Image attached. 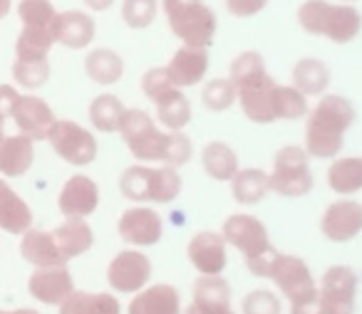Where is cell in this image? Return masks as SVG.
I'll list each match as a JSON object with an SVG mask.
<instances>
[{
  "mask_svg": "<svg viewBox=\"0 0 362 314\" xmlns=\"http://www.w3.org/2000/svg\"><path fill=\"white\" fill-rule=\"evenodd\" d=\"M357 119V109L347 97L325 92L305 114L303 129V149L310 159L332 161L340 156L345 136Z\"/></svg>",
  "mask_w": 362,
  "mask_h": 314,
  "instance_id": "cell-1",
  "label": "cell"
},
{
  "mask_svg": "<svg viewBox=\"0 0 362 314\" xmlns=\"http://www.w3.org/2000/svg\"><path fill=\"white\" fill-rule=\"evenodd\" d=\"M228 80L236 87V104L241 107L243 116L253 124H273L276 111L278 82L271 77L266 65V57L258 50H243L231 60Z\"/></svg>",
  "mask_w": 362,
  "mask_h": 314,
  "instance_id": "cell-2",
  "label": "cell"
},
{
  "mask_svg": "<svg viewBox=\"0 0 362 314\" xmlns=\"http://www.w3.org/2000/svg\"><path fill=\"white\" fill-rule=\"evenodd\" d=\"M296 20L305 35L322 37L332 45H350L362 32L360 8L340 0H303Z\"/></svg>",
  "mask_w": 362,
  "mask_h": 314,
  "instance_id": "cell-3",
  "label": "cell"
},
{
  "mask_svg": "<svg viewBox=\"0 0 362 314\" xmlns=\"http://www.w3.org/2000/svg\"><path fill=\"white\" fill-rule=\"evenodd\" d=\"M248 272L253 277L271 279L278 287V294L288 299L291 307H305L317 297V279L313 277L310 267L298 255H283L271 250L268 255L246 262Z\"/></svg>",
  "mask_w": 362,
  "mask_h": 314,
  "instance_id": "cell-4",
  "label": "cell"
},
{
  "mask_svg": "<svg viewBox=\"0 0 362 314\" xmlns=\"http://www.w3.org/2000/svg\"><path fill=\"white\" fill-rule=\"evenodd\" d=\"M181 188L184 181L179 169L166 164H134L119 176V193L132 203H174L181 195Z\"/></svg>",
  "mask_w": 362,
  "mask_h": 314,
  "instance_id": "cell-5",
  "label": "cell"
},
{
  "mask_svg": "<svg viewBox=\"0 0 362 314\" xmlns=\"http://www.w3.org/2000/svg\"><path fill=\"white\" fill-rule=\"evenodd\" d=\"M139 90L154 104V119L166 131H184L194 116L192 99L169 80L164 67H151L141 75Z\"/></svg>",
  "mask_w": 362,
  "mask_h": 314,
  "instance_id": "cell-6",
  "label": "cell"
},
{
  "mask_svg": "<svg viewBox=\"0 0 362 314\" xmlns=\"http://www.w3.org/2000/svg\"><path fill=\"white\" fill-rule=\"evenodd\" d=\"M171 35L189 47H211L218 30V18L206 0H161Z\"/></svg>",
  "mask_w": 362,
  "mask_h": 314,
  "instance_id": "cell-7",
  "label": "cell"
},
{
  "mask_svg": "<svg viewBox=\"0 0 362 314\" xmlns=\"http://www.w3.org/2000/svg\"><path fill=\"white\" fill-rule=\"evenodd\" d=\"M117 134L122 136L129 154L136 164H164L166 144H169V131L161 129L151 114H146L139 107L124 109Z\"/></svg>",
  "mask_w": 362,
  "mask_h": 314,
  "instance_id": "cell-8",
  "label": "cell"
},
{
  "mask_svg": "<svg viewBox=\"0 0 362 314\" xmlns=\"http://www.w3.org/2000/svg\"><path fill=\"white\" fill-rule=\"evenodd\" d=\"M360 277L347 265H332L317 279V297L305 307H291V314H355Z\"/></svg>",
  "mask_w": 362,
  "mask_h": 314,
  "instance_id": "cell-9",
  "label": "cell"
},
{
  "mask_svg": "<svg viewBox=\"0 0 362 314\" xmlns=\"http://www.w3.org/2000/svg\"><path fill=\"white\" fill-rule=\"evenodd\" d=\"M268 179H271V193H278L283 198L308 195L315 186L308 151L296 144L278 149L273 156V169L268 171Z\"/></svg>",
  "mask_w": 362,
  "mask_h": 314,
  "instance_id": "cell-10",
  "label": "cell"
},
{
  "mask_svg": "<svg viewBox=\"0 0 362 314\" xmlns=\"http://www.w3.org/2000/svg\"><path fill=\"white\" fill-rule=\"evenodd\" d=\"M221 235L228 243V248H236L238 253L243 255V260H256L268 255L273 248L271 235H268V228L261 218L251 213H233L223 220L221 225Z\"/></svg>",
  "mask_w": 362,
  "mask_h": 314,
  "instance_id": "cell-11",
  "label": "cell"
},
{
  "mask_svg": "<svg viewBox=\"0 0 362 314\" xmlns=\"http://www.w3.org/2000/svg\"><path fill=\"white\" fill-rule=\"evenodd\" d=\"M52 151L72 166H90L97 159V139L90 129L72 119H55L47 134Z\"/></svg>",
  "mask_w": 362,
  "mask_h": 314,
  "instance_id": "cell-12",
  "label": "cell"
},
{
  "mask_svg": "<svg viewBox=\"0 0 362 314\" xmlns=\"http://www.w3.org/2000/svg\"><path fill=\"white\" fill-rule=\"evenodd\" d=\"M151 279V260L141 250H122L107 265V284L119 294H136Z\"/></svg>",
  "mask_w": 362,
  "mask_h": 314,
  "instance_id": "cell-13",
  "label": "cell"
},
{
  "mask_svg": "<svg viewBox=\"0 0 362 314\" xmlns=\"http://www.w3.org/2000/svg\"><path fill=\"white\" fill-rule=\"evenodd\" d=\"M117 233L132 248H151L164 238V218L144 203H134L117 220Z\"/></svg>",
  "mask_w": 362,
  "mask_h": 314,
  "instance_id": "cell-14",
  "label": "cell"
},
{
  "mask_svg": "<svg viewBox=\"0 0 362 314\" xmlns=\"http://www.w3.org/2000/svg\"><path fill=\"white\" fill-rule=\"evenodd\" d=\"M320 233L330 243H350L362 233V203L355 198H337L320 215Z\"/></svg>",
  "mask_w": 362,
  "mask_h": 314,
  "instance_id": "cell-15",
  "label": "cell"
},
{
  "mask_svg": "<svg viewBox=\"0 0 362 314\" xmlns=\"http://www.w3.org/2000/svg\"><path fill=\"white\" fill-rule=\"evenodd\" d=\"M231 284L223 274H199L192 287V302L184 314H236L231 307Z\"/></svg>",
  "mask_w": 362,
  "mask_h": 314,
  "instance_id": "cell-16",
  "label": "cell"
},
{
  "mask_svg": "<svg viewBox=\"0 0 362 314\" xmlns=\"http://www.w3.org/2000/svg\"><path fill=\"white\" fill-rule=\"evenodd\" d=\"M187 258L199 274H223L228 267V243L221 233L202 230L189 240Z\"/></svg>",
  "mask_w": 362,
  "mask_h": 314,
  "instance_id": "cell-17",
  "label": "cell"
},
{
  "mask_svg": "<svg viewBox=\"0 0 362 314\" xmlns=\"http://www.w3.org/2000/svg\"><path fill=\"white\" fill-rule=\"evenodd\" d=\"M209 67H211V57H209L206 47L181 45L164 65V70L179 90H192V87H199L206 82Z\"/></svg>",
  "mask_w": 362,
  "mask_h": 314,
  "instance_id": "cell-18",
  "label": "cell"
},
{
  "mask_svg": "<svg viewBox=\"0 0 362 314\" xmlns=\"http://www.w3.org/2000/svg\"><path fill=\"white\" fill-rule=\"evenodd\" d=\"M52 40L67 50H87L95 42L97 23L87 11H62L52 20Z\"/></svg>",
  "mask_w": 362,
  "mask_h": 314,
  "instance_id": "cell-19",
  "label": "cell"
},
{
  "mask_svg": "<svg viewBox=\"0 0 362 314\" xmlns=\"http://www.w3.org/2000/svg\"><path fill=\"white\" fill-rule=\"evenodd\" d=\"M13 121L18 131L33 141H42L50 134V126L55 124V111L42 97L37 95H21L13 109Z\"/></svg>",
  "mask_w": 362,
  "mask_h": 314,
  "instance_id": "cell-20",
  "label": "cell"
},
{
  "mask_svg": "<svg viewBox=\"0 0 362 314\" xmlns=\"http://www.w3.org/2000/svg\"><path fill=\"white\" fill-rule=\"evenodd\" d=\"M28 292L42 304L60 307L72 292H75V279L65 265L55 267H35V272L28 279Z\"/></svg>",
  "mask_w": 362,
  "mask_h": 314,
  "instance_id": "cell-21",
  "label": "cell"
},
{
  "mask_svg": "<svg viewBox=\"0 0 362 314\" xmlns=\"http://www.w3.org/2000/svg\"><path fill=\"white\" fill-rule=\"evenodd\" d=\"M100 205V188L85 174L70 176L57 195V208L65 218H90Z\"/></svg>",
  "mask_w": 362,
  "mask_h": 314,
  "instance_id": "cell-22",
  "label": "cell"
},
{
  "mask_svg": "<svg viewBox=\"0 0 362 314\" xmlns=\"http://www.w3.org/2000/svg\"><path fill=\"white\" fill-rule=\"evenodd\" d=\"M127 314H184L181 292L166 282L146 284L127 304Z\"/></svg>",
  "mask_w": 362,
  "mask_h": 314,
  "instance_id": "cell-23",
  "label": "cell"
},
{
  "mask_svg": "<svg viewBox=\"0 0 362 314\" xmlns=\"http://www.w3.org/2000/svg\"><path fill=\"white\" fill-rule=\"evenodd\" d=\"M330 65L320 57H300L291 72V85L298 92H303L308 99H317V97L325 95L330 90Z\"/></svg>",
  "mask_w": 362,
  "mask_h": 314,
  "instance_id": "cell-24",
  "label": "cell"
},
{
  "mask_svg": "<svg viewBox=\"0 0 362 314\" xmlns=\"http://www.w3.org/2000/svg\"><path fill=\"white\" fill-rule=\"evenodd\" d=\"M21 255L35 267H55V265H67L65 255L57 248V240L47 230L30 228L23 233L21 240Z\"/></svg>",
  "mask_w": 362,
  "mask_h": 314,
  "instance_id": "cell-25",
  "label": "cell"
},
{
  "mask_svg": "<svg viewBox=\"0 0 362 314\" xmlns=\"http://www.w3.org/2000/svg\"><path fill=\"white\" fill-rule=\"evenodd\" d=\"M35 141L28 139L25 134L16 136H3L0 139V174L8 179H18L30 171L33 161H35Z\"/></svg>",
  "mask_w": 362,
  "mask_h": 314,
  "instance_id": "cell-26",
  "label": "cell"
},
{
  "mask_svg": "<svg viewBox=\"0 0 362 314\" xmlns=\"http://www.w3.org/2000/svg\"><path fill=\"white\" fill-rule=\"evenodd\" d=\"M327 186L340 198L362 191V156H335L327 166Z\"/></svg>",
  "mask_w": 362,
  "mask_h": 314,
  "instance_id": "cell-27",
  "label": "cell"
},
{
  "mask_svg": "<svg viewBox=\"0 0 362 314\" xmlns=\"http://www.w3.org/2000/svg\"><path fill=\"white\" fill-rule=\"evenodd\" d=\"M85 75L90 77L95 85L112 87L124 77V60L117 50L112 47H95L87 52L85 57Z\"/></svg>",
  "mask_w": 362,
  "mask_h": 314,
  "instance_id": "cell-28",
  "label": "cell"
},
{
  "mask_svg": "<svg viewBox=\"0 0 362 314\" xmlns=\"http://www.w3.org/2000/svg\"><path fill=\"white\" fill-rule=\"evenodd\" d=\"M33 228V210L28 203L0 179V230L11 235H23Z\"/></svg>",
  "mask_w": 362,
  "mask_h": 314,
  "instance_id": "cell-29",
  "label": "cell"
},
{
  "mask_svg": "<svg viewBox=\"0 0 362 314\" xmlns=\"http://www.w3.org/2000/svg\"><path fill=\"white\" fill-rule=\"evenodd\" d=\"M202 169L209 179L218 181V183H228L241 169L238 164V154L233 151L231 144L226 141H209L202 149Z\"/></svg>",
  "mask_w": 362,
  "mask_h": 314,
  "instance_id": "cell-30",
  "label": "cell"
},
{
  "mask_svg": "<svg viewBox=\"0 0 362 314\" xmlns=\"http://www.w3.org/2000/svg\"><path fill=\"white\" fill-rule=\"evenodd\" d=\"M57 240V248L65 255V260L70 262L72 258H80L87 250L95 245V233H92L87 218H65V223H60L52 230Z\"/></svg>",
  "mask_w": 362,
  "mask_h": 314,
  "instance_id": "cell-31",
  "label": "cell"
},
{
  "mask_svg": "<svg viewBox=\"0 0 362 314\" xmlns=\"http://www.w3.org/2000/svg\"><path fill=\"white\" fill-rule=\"evenodd\" d=\"M231 195L236 203L241 205H256L261 203L266 195H271V179L263 169L248 166V169H238L231 181Z\"/></svg>",
  "mask_w": 362,
  "mask_h": 314,
  "instance_id": "cell-32",
  "label": "cell"
},
{
  "mask_svg": "<svg viewBox=\"0 0 362 314\" xmlns=\"http://www.w3.org/2000/svg\"><path fill=\"white\" fill-rule=\"evenodd\" d=\"M60 314H122L119 299L112 292H75L60 304Z\"/></svg>",
  "mask_w": 362,
  "mask_h": 314,
  "instance_id": "cell-33",
  "label": "cell"
},
{
  "mask_svg": "<svg viewBox=\"0 0 362 314\" xmlns=\"http://www.w3.org/2000/svg\"><path fill=\"white\" fill-rule=\"evenodd\" d=\"M127 107L122 104V99L117 95H97L95 99L90 102V109H87V116H90L92 129L105 131V134H112V131L119 129V121L124 116Z\"/></svg>",
  "mask_w": 362,
  "mask_h": 314,
  "instance_id": "cell-34",
  "label": "cell"
},
{
  "mask_svg": "<svg viewBox=\"0 0 362 314\" xmlns=\"http://www.w3.org/2000/svg\"><path fill=\"white\" fill-rule=\"evenodd\" d=\"M52 45L55 40H52L50 28L23 25L16 42V60H47Z\"/></svg>",
  "mask_w": 362,
  "mask_h": 314,
  "instance_id": "cell-35",
  "label": "cell"
},
{
  "mask_svg": "<svg viewBox=\"0 0 362 314\" xmlns=\"http://www.w3.org/2000/svg\"><path fill=\"white\" fill-rule=\"evenodd\" d=\"M308 109V97L298 92L293 85H278L276 102H273V111H276V121H298L305 119Z\"/></svg>",
  "mask_w": 362,
  "mask_h": 314,
  "instance_id": "cell-36",
  "label": "cell"
},
{
  "mask_svg": "<svg viewBox=\"0 0 362 314\" xmlns=\"http://www.w3.org/2000/svg\"><path fill=\"white\" fill-rule=\"evenodd\" d=\"M161 13V0H122V23L132 30H146Z\"/></svg>",
  "mask_w": 362,
  "mask_h": 314,
  "instance_id": "cell-37",
  "label": "cell"
},
{
  "mask_svg": "<svg viewBox=\"0 0 362 314\" xmlns=\"http://www.w3.org/2000/svg\"><path fill=\"white\" fill-rule=\"evenodd\" d=\"M202 104L214 114L228 111L236 104V87L228 77H214V80L204 82L202 87Z\"/></svg>",
  "mask_w": 362,
  "mask_h": 314,
  "instance_id": "cell-38",
  "label": "cell"
},
{
  "mask_svg": "<svg viewBox=\"0 0 362 314\" xmlns=\"http://www.w3.org/2000/svg\"><path fill=\"white\" fill-rule=\"evenodd\" d=\"M13 80L23 90H40L50 80V62L47 60H16L13 62Z\"/></svg>",
  "mask_w": 362,
  "mask_h": 314,
  "instance_id": "cell-39",
  "label": "cell"
},
{
  "mask_svg": "<svg viewBox=\"0 0 362 314\" xmlns=\"http://www.w3.org/2000/svg\"><path fill=\"white\" fill-rule=\"evenodd\" d=\"M241 314H283V297L273 289H251L241 299Z\"/></svg>",
  "mask_w": 362,
  "mask_h": 314,
  "instance_id": "cell-40",
  "label": "cell"
},
{
  "mask_svg": "<svg viewBox=\"0 0 362 314\" xmlns=\"http://www.w3.org/2000/svg\"><path fill=\"white\" fill-rule=\"evenodd\" d=\"M18 16L23 25L33 28H52L57 11L50 0H21L18 3Z\"/></svg>",
  "mask_w": 362,
  "mask_h": 314,
  "instance_id": "cell-41",
  "label": "cell"
},
{
  "mask_svg": "<svg viewBox=\"0 0 362 314\" xmlns=\"http://www.w3.org/2000/svg\"><path fill=\"white\" fill-rule=\"evenodd\" d=\"M194 159V141L184 131H169V144H166V166H187Z\"/></svg>",
  "mask_w": 362,
  "mask_h": 314,
  "instance_id": "cell-42",
  "label": "cell"
},
{
  "mask_svg": "<svg viewBox=\"0 0 362 314\" xmlns=\"http://www.w3.org/2000/svg\"><path fill=\"white\" fill-rule=\"evenodd\" d=\"M271 0H223V8L231 18H238V20H246V18H256L261 16L268 8Z\"/></svg>",
  "mask_w": 362,
  "mask_h": 314,
  "instance_id": "cell-43",
  "label": "cell"
},
{
  "mask_svg": "<svg viewBox=\"0 0 362 314\" xmlns=\"http://www.w3.org/2000/svg\"><path fill=\"white\" fill-rule=\"evenodd\" d=\"M18 97H21V92H18L16 87H11V85H0V116H3V119H8V116L13 114Z\"/></svg>",
  "mask_w": 362,
  "mask_h": 314,
  "instance_id": "cell-44",
  "label": "cell"
},
{
  "mask_svg": "<svg viewBox=\"0 0 362 314\" xmlns=\"http://www.w3.org/2000/svg\"><path fill=\"white\" fill-rule=\"evenodd\" d=\"M82 3L90 13H107L110 8H115L117 0H82Z\"/></svg>",
  "mask_w": 362,
  "mask_h": 314,
  "instance_id": "cell-45",
  "label": "cell"
},
{
  "mask_svg": "<svg viewBox=\"0 0 362 314\" xmlns=\"http://www.w3.org/2000/svg\"><path fill=\"white\" fill-rule=\"evenodd\" d=\"M0 314H40V312L30 307H21V309H0Z\"/></svg>",
  "mask_w": 362,
  "mask_h": 314,
  "instance_id": "cell-46",
  "label": "cell"
},
{
  "mask_svg": "<svg viewBox=\"0 0 362 314\" xmlns=\"http://www.w3.org/2000/svg\"><path fill=\"white\" fill-rule=\"evenodd\" d=\"M11 8H13V0H0V20L11 13Z\"/></svg>",
  "mask_w": 362,
  "mask_h": 314,
  "instance_id": "cell-47",
  "label": "cell"
},
{
  "mask_svg": "<svg viewBox=\"0 0 362 314\" xmlns=\"http://www.w3.org/2000/svg\"><path fill=\"white\" fill-rule=\"evenodd\" d=\"M3 136H6V119L0 116V139H3Z\"/></svg>",
  "mask_w": 362,
  "mask_h": 314,
  "instance_id": "cell-48",
  "label": "cell"
},
{
  "mask_svg": "<svg viewBox=\"0 0 362 314\" xmlns=\"http://www.w3.org/2000/svg\"><path fill=\"white\" fill-rule=\"evenodd\" d=\"M340 3H357V0H340Z\"/></svg>",
  "mask_w": 362,
  "mask_h": 314,
  "instance_id": "cell-49",
  "label": "cell"
}]
</instances>
